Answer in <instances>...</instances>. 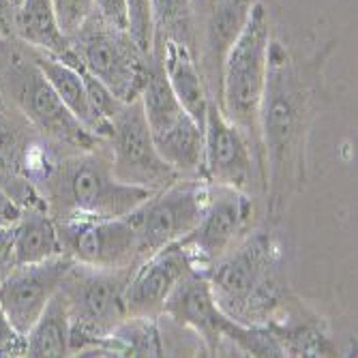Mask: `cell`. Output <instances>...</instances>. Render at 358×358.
Instances as JSON below:
<instances>
[{
	"label": "cell",
	"instance_id": "cell-1",
	"mask_svg": "<svg viewBox=\"0 0 358 358\" xmlns=\"http://www.w3.org/2000/svg\"><path fill=\"white\" fill-rule=\"evenodd\" d=\"M317 71H307L279 43H271L268 73L259 106L264 185L273 221L305 182L307 138L315 118Z\"/></svg>",
	"mask_w": 358,
	"mask_h": 358
},
{
	"label": "cell",
	"instance_id": "cell-2",
	"mask_svg": "<svg viewBox=\"0 0 358 358\" xmlns=\"http://www.w3.org/2000/svg\"><path fill=\"white\" fill-rule=\"evenodd\" d=\"M26 176L32 180V187L41 189L39 198L54 219L124 217L155 193L118 180L110 159L99 148L54 161L35 144L28 157Z\"/></svg>",
	"mask_w": 358,
	"mask_h": 358
},
{
	"label": "cell",
	"instance_id": "cell-3",
	"mask_svg": "<svg viewBox=\"0 0 358 358\" xmlns=\"http://www.w3.org/2000/svg\"><path fill=\"white\" fill-rule=\"evenodd\" d=\"M221 311L241 324H268L285 305L281 245L262 230L249 234L204 273Z\"/></svg>",
	"mask_w": 358,
	"mask_h": 358
},
{
	"label": "cell",
	"instance_id": "cell-4",
	"mask_svg": "<svg viewBox=\"0 0 358 358\" xmlns=\"http://www.w3.org/2000/svg\"><path fill=\"white\" fill-rule=\"evenodd\" d=\"M273 43L271 15L264 3L255 0L251 15L241 32L236 43L227 52L221 78L217 106L230 118L245 138L249 140L255 161L264 180V150L259 138V106H262L266 73H268V54Z\"/></svg>",
	"mask_w": 358,
	"mask_h": 358
},
{
	"label": "cell",
	"instance_id": "cell-5",
	"mask_svg": "<svg viewBox=\"0 0 358 358\" xmlns=\"http://www.w3.org/2000/svg\"><path fill=\"white\" fill-rule=\"evenodd\" d=\"M131 271H101L76 264L60 292L71 315V354L84 356L129 317L124 289Z\"/></svg>",
	"mask_w": 358,
	"mask_h": 358
},
{
	"label": "cell",
	"instance_id": "cell-6",
	"mask_svg": "<svg viewBox=\"0 0 358 358\" xmlns=\"http://www.w3.org/2000/svg\"><path fill=\"white\" fill-rule=\"evenodd\" d=\"M210 193L213 185L202 176L178 178L127 213V221L138 234L142 259L189 234L206 210Z\"/></svg>",
	"mask_w": 358,
	"mask_h": 358
},
{
	"label": "cell",
	"instance_id": "cell-7",
	"mask_svg": "<svg viewBox=\"0 0 358 358\" xmlns=\"http://www.w3.org/2000/svg\"><path fill=\"white\" fill-rule=\"evenodd\" d=\"M69 41L80 62L114 92L118 101L127 103L138 99L150 56H144L138 50L129 32L108 26L99 15L92 13Z\"/></svg>",
	"mask_w": 358,
	"mask_h": 358
},
{
	"label": "cell",
	"instance_id": "cell-8",
	"mask_svg": "<svg viewBox=\"0 0 358 358\" xmlns=\"http://www.w3.org/2000/svg\"><path fill=\"white\" fill-rule=\"evenodd\" d=\"M11 92L24 118L48 136L50 140L76 150H94L106 144L88 129L60 101L45 76L32 62L30 56H13L9 64Z\"/></svg>",
	"mask_w": 358,
	"mask_h": 358
},
{
	"label": "cell",
	"instance_id": "cell-9",
	"mask_svg": "<svg viewBox=\"0 0 358 358\" xmlns=\"http://www.w3.org/2000/svg\"><path fill=\"white\" fill-rule=\"evenodd\" d=\"M62 253L76 264L101 271H134L142 262L138 234L127 217L56 219Z\"/></svg>",
	"mask_w": 358,
	"mask_h": 358
},
{
	"label": "cell",
	"instance_id": "cell-10",
	"mask_svg": "<svg viewBox=\"0 0 358 358\" xmlns=\"http://www.w3.org/2000/svg\"><path fill=\"white\" fill-rule=\"evenodd\" d=\"M110 164L118 180L148 191H161L180 176L155 148L140 99L127 101L112 116Z\"/></svg>",
	"mask_w": 358,
	"mask_h": 358
},
{
	"label": "cell",
	"instance_id": "cell-11",
	"mask_svg": "<svg viewBox=\"0 0 358 358\" xmlns=\"http://www.w3.org/2000/svg\"><path fill=\"white\" fill-rule=\"evenodd\" d=\"M253 200L247 191L213 187L210 202L193 230L178 245L189 255L195 271L206 273L217 259L234 249L251 225Z\"/></svg>",
	"mask_w": 358,
	"mask_h": 358
},
{
	"label": "cell",
	"instance_id": "cell-12",
	"mask_svg": "<svg viewBox=\"0 0 358 358\" xmlns=\"http://www.w3.org/2000/svg\"><path fill=\"white\" fill-rule=\"evenodd\" d=\"M73 266V259L62 253L37 264L13 266L0 281V307L20 335L26 337Z\"/></svg>",
	"mask_w": 358,
	"mask_h": 358
},
{
	"label": "cell",
	"instance_id": "cell-13",
	"mask_svg": "<svg viewBox=\"0 0 358 358\" xmlns=\"http://www.w3.org/2000/svg\"><path fill=\"white\" fill-rule=\"evenodd\" d=\"M253 168L259 170L249 140L221 108L210 101L204 118L202 178L213 187L247 191L253 180Z\"/></svg>",
	"mask_w": 358,
	"mask_h": 358
},
{
	"label": "cell",
	"instance_id": "cell-14",
	"mask_svg": "<svg viewBox=\"0 0 358 358\" xmlns=\"http://www.w3.org/2000/svg\"><path fill=\"white\" fill-rule=\"evenodd\" d=\"M191 271L195 268L178 241L144 257L127 281V315L159 317L168 296Z\"/></svg>",
	"mask_w": 358,
	"mask_h": 358
},
{
	"label": "cell",
	"instance_id": "cell-15",
	"mask_svg": "<svg viewBox=\"0 0 358 358\" xmlns=\"http://www.w3.org/2000/svg\"><path fill=\"white\" fill-rule=\"evenodd\" d=\"M161 315H168L180 327L191 329L202 339L208 354H217L223 341H230L236 324L217 305L204 273L191 271L168 296Z\"/></svg>",
	"mask_w": 358,
	"mask_h": 358
},
{
	"label": "cell",
	"instance_id": "cell-16",
	"mask_svg": "<svg viewBox=\"0 0 358 358\" xmlns=\"http://www.w3.org/2000/svg\"><path fill=\"white\" fill-rule=\"evenodd\" d=\"M152 54L159 58L161 67H164L166 80L178 103L195 122L204 127L210 94L204 73L198 67V62H195L191 48L176 39H157Z\"/></svg>",
	"mask_w": 358,
	"mask_h": 358
},
{
	"label": "cell",
	"instance_id": "cell-17",
	"mask_svg": "<svg viewBox=\"0 0 358 358\" xmlns=\"http://www.w3.org/2000/svg\"><path fill=\"white\" fill-rule=\"evenodd\" d=\"M28 56L39 67V71L45 76V80L50 82L54 92L60 96V101L69 108V112L88 129L90 134L108 142V138L112 134V122L92 108L84 80H82L76 64L62 60L58 56H52L48 52L32 50V48H30Z\"/></svg>",
	"mask_w": 358,
	"mask_h": 358
},
{
	"label": "cell",
	"instance_id": "cell-18",
	"mask_svg": "<svg viewBox=\"0 0 358 358\" xmlns=\"http://www.w3.org/2000/svg\"><path fill=\"white\" fill-rule=\"evenodd\" d=\"M253 5L255 0H213L210 3L204 28V80L206 86H217V94L223 60L241 37Z\"/></svg>",
	"mask_w": 358,
	"mask_h": 358
},
{
	"label": "cell",
	"instance_id": "cell-19",
	"mask_svg": "<svg viewBox=\"0 0 358 358\" xmlns=\"http://www.w3.org/2000/svg\"><path fill=\"white\" fill-rule=\"evenodd\" d=\"M26 131L28 129H24L0 106V187L17 204H20V193L41 202V198L35 193V187H32V182L26 176L28 157L30 150L35 148Z\"/></svg>",
	"mask_w": 358,
	"mask_h": 358
},
{
	"label": "cell",
	"instance_id": "cell-20",
	"mask_svg": "<svg viewBox=\"0 0 358 358\" xmlns=\"http://www.w3.org/2000/svg\"><path fill=\"white\" fill-rule=\"evenodd\" d=\"M15 227L13 262L15 266L37 264L43 259L62 255L56 219L43 206H24Z\"/></svg>",
	"mask_w": 358,
	"mask_h": 358
},
{
	"label": "cell",
	"instance_id": "cell-21",
	"mask_svg": "<svg viewBox=\"0 0 358 358\" xmlns=\"http://www.w3.org/2000/svg\"><path fill=\"white\" fill-rule=\"evenodd\" d=\"M17 37L32 50L64 58L73 48L62 35L52 0H20L13 15Z\"/></svg>",
	"mask_w": 358,
	"mask_h": 358
},
{
	"label": "cell",
	"instance_id": "cell-22",
	"mask_svg": "<svg viewBox=\"0 0 358 358\" xmlns=\"http://www.w3.org/2000/svg\"><path fill=\"white\" fill-rule=\"evenodd\" d=\"M152 142L161 159L168 161L180 178L202 176L204 127H200L189 114L166 131L152 136Z\"/></svg>",
	"mask_w": 358,
	"mask_h": 358
},
{
	"label": "cell",
	"instance_id": "cell-23",
	"mask_svg": "<svg viewBox=\"0 0 358 358\" xmlns=\"http://www.w3.org/2000/svg\"><path fill=\"white\" fill-rule=\"evenodd\" d=\"M69 337H71L69 305H67L64 294L58 289L24 337L26 339V356H32V358L71 356Z\"/></svg>",
	"mask_w": 358,
	"mask_h": 358
},
{
	"label": "cell",
	"instance_id": "cell-24",
	"mask_svg": "<svg viewBox=\"0 0 358 358\" xmlns=\"http://www.w3.org/2000/svg\"><path fill=\"white\" fill-rule=\"evenodd\" d=\"M155 41L176 39L191 48V0H150Z\"/></svg>",
	"mask_w": 358,
	"mask_h": 358
},
{
	"label": "cell",
	"instance_id": "cell-25",
	"mask_svg": "<svg viewBox=\"0 0 358 358\" xmlns=\"http://www.w3.org/2000/svg\"><path fill=\"white\" fill-rule=\"evenodd\" d=\"M129 9V37L134 39L138 50L144 56H150L155 50V22H152V3L150 0H127Z\"/></svg>",
	"mask_w": 358,
	"mask_h": 358
},
{
	"label": "cell",
	"instance_id": "cell-26",
	"mask_svg": "<svg viewBox=\"0 0 358 358\" xmlns=\"http://www.w3.org/2000/svg\"><path fill=\"white\" fill-rule=\"evenodd\" d=\"M62 35L71 39L94 13V0H52Z\"/></svg>",
	"mask_w": 358,
	"mask_h": 358
},
{
	"label": "cell",
	"instance_id": "cell-27",
	"mask_svg": "<svg viewBox=\"0 0 358 358\" xmlns=\"http://www.w3.org/2000/svg\"><path fill=\"white\" fill-rule=\"evenodd\" d=\"M94 13L108 26L118 30H129V9L127 0H94Z\"/></svg>",
	"mask_w": 358,
	"mask_h": 358
},
{
	"label": "cell",
	"instance_id": "cell-28",
	"mask_svg": "<svg viewBox=\"0 0 358 358\" xmlns=\"http://www.w3.org/2000/svg\"><path fill=\"white\" fill-rule=\"evenodd\" d=\"M0 356H26V339L13 329L3 307H0Z\"/></svg>",
	"mask_w": 358,
	"mask_h": 358
},
{
	"label": "cell",
	"instance_id": "cell-29",
	"mask_svg": "<svg viewBox=\"0 0 358 358\" xmlns=\"http://www.w3.org/2000/svg\"><path fill=\"white\" fill-rule=\"evenodd\" d=\"M13 243H15L13 223H0V268H5V271H11L15 266Z\"/></svg>",
	"mask_w": 358,
	"mask_h": 358
},
{
	"label": "cell",
	"instance_id": "cell-30",
	"mask_svg": "<svg viewBox=\"0 0 358 358\" xmlns=\"http://www.w3.org/2000/svg\"><path fill=\"white\" fill-rule=\"evenodd\" d=\"M13 15L15 9L11 0H0V32H9L13 28Z\"/></svg>",
	"mask_w": 358,
	"mask_h": 358
},
{
	"label": "cell",
	"instance_id": "cell-31",
	"mask_svg": "<svg viewBox=\"0 0 358 358\" xmlns=\"http://www.w3.org/2000/svg\"><path fill=\"white\" fill-rule=\"evenodd\" d=\"M7 273H9V271H5V268H0V281H3V279L7 277Z\"/></svg>",
	"mask_w": 358,
	"mask_h": 358
},
{
	"label": "cell",
	"instance_id": "cell-32",
	"mask_svg": "<svg viewBox=\"0 0 358 358\" xmlns=\"http://www.w3.org/2000/svg\"><path fill=\"white\" fill-rule=\"evenodd\" d=\"M11 5H13V9H15V7L20 5V0H11Z\"/></svg>",
	"mask_w": 358,
	"mask_h": 358
}]
</instances>
